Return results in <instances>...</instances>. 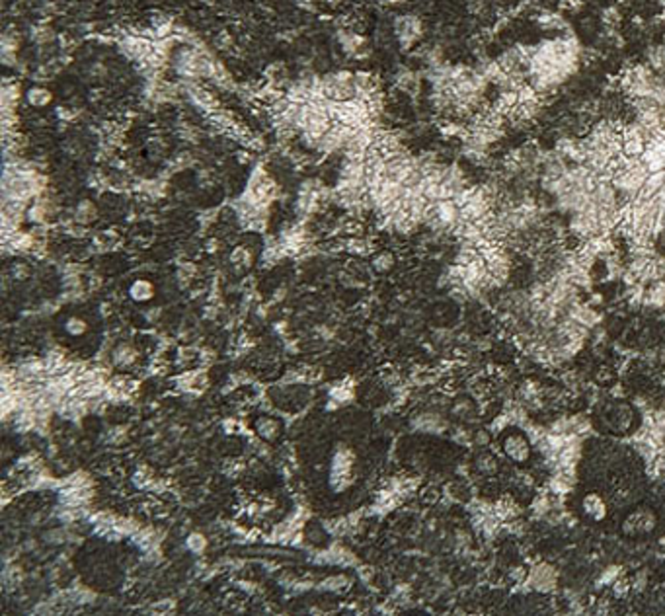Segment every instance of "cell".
<instances>
[{
  "mask_svg": "<svg viewBox=\"0 0 665 616\" xmlns=\"http://www.w3.org/2000/svg\"><path fill=\"white\" fill-rule=\"evenodd\" d=\"M416 425L423 431H439L443 427V422H441V418L433 416V414H423Z\"/></svg>",
  "mask_w": 665,
  "mask_h": 616,
  "instance_id": "30bf717a",
  "label": "cell"
},
{
  "mask_svg": "<svg viewBox=\"0 0 665 616\" xmlns=\"http://www.w3.org/2000/svg\"><path fill=\"white\" fill-rule=\"evenodd\" d=\"M529 575H531V569H529V566H523V564L511 566V568L507 569V579L513 581V583L529 581Z\"/></svg>",
  "mask_w": 665,
  "mask_h": 616,
  "instance_id": "ba28073f",
  "label": "cell"
},
{
  "mask_svg": "<svg viewBox=\"0 0 665 616\" xmlns=\"http://www.w3.org/2000/svg\"><path fill=\"white\" fill-rule=\"evenodd\" d=\"M630 589H632V583H630L626 577H617V579L613 581V591H615V597H618V599L626 597V595L630 593Z\"/></svg>",
  "mask_w": 665,
  "mask_h": 616,
  "instance_id": "8fae6325",
  "label": "cell"
},
{
  "mask_svg": "<svg viewBox=\"0 0 665 616\" xmlns=\"http://www.w3.org/2000/svg\"><path fill=\"white\" fill-rule=\"evenodd\" d=\"M474 468H476L478 474H482L484 478H494V476L500 474L502 464H500V458L496 454L484 449L482 453L474 458Z\"/></svg>",
  "mask_w": 665,
  "mask_h": 616,
  "instance_id": "277c9868",
  "label": "cell"
},
{
  "mask_svg": "<svg viewBox=\"0 0 665 616\" xmlns=\"http://www.w3.org/2000/svg\"><path fill=\"white\" fill-rule=\"evenodd\" d=\"M26 97H28V104H30V106H33V108H45V106H49V104H51V99H53V94L49 92L47 88H41V86H33V88H30V90H28Z\"/></svg>",
  "mask_w": 665,
  "mask_h": 616,
  "instance_id": "8992f818",
  "label": "cell"
},
{
  "mask_svg": "<svg viewBox=\"0 0 665 616\" xmlns=\"http://www.w3.org/2000/svg\"><path fill=\"white\" fill-rule=\"evenodd\" d=\"M582 513L589 521L593 523H601L603 519H607L609 515V505L605 501V497L597 493V491H587L582 497Z\"/></svg>",
  "mask_w": 665,
  "mask_h": 616,
  "instance_id": "3957f363",
  "label": "cell"
},
{
  "mask_svg": "<svg viewBox=\"0 0 665 616\" xmlns=\"http://www.w3.org/2000/svg\"><path fill=\"white\" fill-rule=\"evenodd\" d=\"M187 546L195 552L203 550V548H205V538H203L201 535H192L189 538H187Z\"/></svg>",
  "mask_w": 665,
  "mask_h": 616,
  "instance_id": "e0dca14e",
  "label": "cell"
},
{
  "mask_svg": "<svg viewBox=\"0 0 665 616\" xmlns=\"http://www.w3.org/2000/svg\"><path fill=\"white\" fill-rule=\"evenodd\" d=\"M349 250L355 252V254H365L367 252V244L363 242V240H351L349 242Z\"/></svg>",
  "mask_w": 665,
  "mask_h": 616,
  "instance_id": "d6986e66",
  "label": "cell"
},
{
  "mask_svg": "<svg viewBox=\"0 0 665 616\" xmlns=\"http://www.w3.org/2000/svg\"><path fill=\"white\" fill-rule=\"evenodd\" d=\"M260 433L263 435V437L273 439L277 433V423L273 422V420H263V422L260 423Z\"/></svg>",
  "mask_w": 665,
  "mask_h": 616,
  "instance_id": "2e32d148",
  "label": "cell"
},
{
  "mask_svg": "<svg viewBox=\"0 0 665 616\" xmlns=\"http://www.w3.org/2000/svg\"><path fill=\"white\" fill-rule=\"evenodd\" d=\"M655 527H657L655 513L648 507H640V509H634L632 513H628L624 517L622 525H620V531L626 536H644L653 533Z\"/></svg>",
  "mask_w": 665,
  "mask_h": 616,
  "instance_id": "7a4b0ae2",
  "label": "cell"
},
{
  "mask_svg": "<svg viewBox=\"0 0 665 616\" xmlns=\"http://www.w3.org/2000/svg\"><path fill=\"white\" fill-rule=\"evenodd\" d=\"M65 328H66V332L70 334V336H82L84 332H86V322L82 320V318H68L66 320V324H65Z\"/></svg>",
  "mask_w": 665,
  "mask_h": 616,
  "instance_id": "7c38bea8",
  "label": "cell"
},
{
  "mask_svg": "<svg viewBox=\"0 0 665 616\" xmlns=\"http://www.w3.org/2000/svg\"><path fill=\"white\" fill-rule=\"evenodd\" d=\"M154 608H156V612H166V610H170V608H174V602H170V600H166V602H160V604H156Z\"/></svg>",
  "mask_w": 665,
  "mask_h": 616,
  "instance_id": "44dd1931",
  "label": "cell"
},
{
  "mask_svg": "<svg viewBox=\"0 0 665 616\" xmlns=\"http://www.w3.org/2000/svg\"><path fill=\"white\" fill-rule=\"evenodd\" d=\"M94 215H96V209L92 207V203L90 201H84V203H80V207L76 211V221L78 223H88Z\"/></svg>",
  "mask_w": 665,
  "mask_h": 616,
  "instance_id": "4fadbf2b",
  "label": "cell"
},
{
  "mask_svg": "<svg viewBox=\"0 0 665 616\" xmlns=\"http://www.w3.org/2000/svg\"><path fill=\"white\" fill-rule=\"evenodd\" d=\"M492 441H494V433L488 427H480V429H476L472 433V443L476 447H480V449H488L492 445Z\"/></svg>",
  "mask_w": 665,
  "mask_h": 616,
  "instance_id": "9c48e42d",
  "label": "cell"
},
{
  "mask_svg": "<svg viewBox=\"0 0 665 616\" xmlns=\"http://www.w3.org/2000/svg\"><path fill=\"white\" fill-rule=\"evenodd\" d=\"M343 585H345V579H343V577H340V579L324 581V583H322V587H324V589H332V591H336V589H340V587H343Z\"/></svg>",
  "mask_w": 665,
  "mask_h": 616,
  "instance_id": "ffe728a7",
  "label": "cell"
},
{
  "mask_svg": "<svg viewBox=\"0 0 665 616\" xmlns=\"http://www.w3.org/2000/svg\"><path fill=\"white\" fill-rule=\"evenodd\" d=\"M644 304H648L651 308H661L665 306V283L663 281H653L649 287H646L644 292Z\"/></svg>",
  "mask_w": 665,
  "mask_h": 616,
  "instance_id": "5b68a950",
  "label": "cell"
},
{
  "mask_svg": "<svg viewBox=\"0 0 665 616\" xmlns=\"http://www.w3.org/2000/svg\"><path fill=\"white\" fill-rule=\"evenodd\" d=\"M392 263H394V258L390 256L389 252H383V254H378V256L374 258V261H373V265H374V269H376V271H389L390 267H392Z\"/></svg>",
  "mask_w": 665,
  "mask_h": 616,
  "instance_id": "5bb4252c",
  "label": "cell"
},
{
  "mask_svg": "<svg viewBox=\"0 0 665 616\" xmlns=\"http://www.w3.org/2000/svg\"><path fill=\"white\" fill-rule=\"evenodd\" d=\"M129 292L135 300L146 302V300H150V298L154 296V285H152L150 281L141 279V281H135V283H133V287H131Z\"/></svg>",
  "mask_w": 665,
  "mask_h": 616,
  "instance_id": "52a82bcc",
  "label": "cell"
},
{
  "mask_svg": "<svg viewBox=\"0 0 665 616\" xmlns=\"http://www.w3.org/2000/svg\"><path fill=\"white\" fill-rule=\"evenodd\" d=\"M618 571H620V568H618V566H611L609 569H605V571H603V577H601V581H603V583H613V581L617 579Z\"/></svg>",
  "mask_w": 665,
  "mask_h": 616,
  "instance_id": "ac0fdd59",
  "label": "cell"
},
{
  "mask_svg": "<svg viewBox=\"0 0 665 616\" xmlns=\"http://www.w3.org/2000/svg\"><path fill=\"white\" fill-rule=\"evenodd\" d=\"M135 355H137V353L131 349L129 345H121V347L115 351V361H117L119 365H129L131 361L135 359Z\"/></svg>",
  "mask_w": 665,
  "mask_h": 616,
  "instance_id": "9a60e30c",
  "label": "cell"
},
{
  "mask_svg": "<svg viewBox=\"0 0 665 616\" xmlns=\"http://www.w3.org/2000/svg\"><path fill=\"white\" fill-rule=\"evenodd\" d=\"M502 435L503 437L500 447H502L503 456L509 458L515 464H527L531 460V456H533V447H535L531 437H529V433L527 431H521V429H515L511 425V429L509 431L505 429Z\"/></svg>",
  "mask_w": 665,
  "mask_h": 616,
  "instance_id": "6da1fadb",
  "label": "cell"
}]
</instances>
